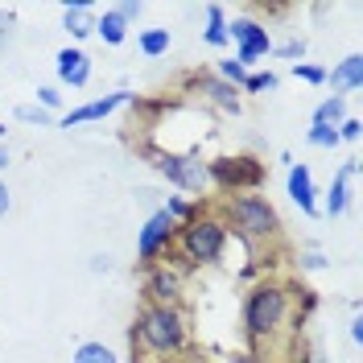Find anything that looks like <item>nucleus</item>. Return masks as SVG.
Wrapping results in <instances>:
<instances>
[{
	"mask_svg": "<svg viewBox=\"0 0 363 363\" xmlns=\"http://www.w3.org/2000/svg\"><path fill=\"white\" fill-rule=\"evenodd\" d=\"M285 310H289L285 289H277V285H260V289H252L248 306H244V322H248L252 335H272V330L285 322Z\"/></svg>",
	"mask_w": 363,
	"mask_h": 363,
	"instance_id": "f257e3e1",
	"label": "nucleus"
},
{
	"mask_svg": "<svg viewBox=\"0 0 363 363\" xmlns=\"http://www.w3.org/2000/svg\"><path fill=\"white\" fill-rule=\"evenodd\" d=\"M140 339L149 342L153 351H178L182 339H186V330H182V318L174 306H149L145 314H140Z\"/></svg>",
	"mask_w": 363,
	"mask_h": 363,
	"instance_id": "f03ea898",
	"label": "nucleus"
},
{
	"mask_svg": "<svg viewBox=\"0 0 363 363\" xmlns=\"http://www.w3.org/2000/svg\"><path fill=\"white\" fill-rule=\"evenodd\" d=\"M182 244H186V256L190 260L211 264V260L223 256V227L215 223V219H194V223H186V231H182Z\"/></svg>",
	"mask_w": 363,
	"mask_h": 363,
	"instance_id": "7ed1b4c3",
	"label": "nucleus"
},
{
	"mask_svg": "<svg viewBox=\"0 0 363 363\" xmlns=\"http://www.w3.org/2000/svg\"><path fill=\"white\" fill-rule=\"evenodd\" d=\"M231 215H235V223L244 227L252 240H260V235H272V231H277V211H272L264 199H256V194L235 199V203H231Z\"/></svg>",
	"mask_w": 363,
	"mask_h": 363,
	"instance_id": "20e7f679",
	"label": "nucleus"
},
{
	"mask_svg": "<svg viewBox=\"0 0 363 363\" xmlns=\"http://www.w3.org/2000/svg\"><path fill=\"white\" fill-rule=\"evenodd\" d=\"M227 38H235V42H240V54H235V62H240V67H248V62H256L260 54H269V50H272L269 29H260L256 21H231V25H227Z\"/></svg>",
	"mask_w": 363,
	"mask_h": 363,
	"instance_id": "39448f33",
	"label": "nucleus"
},
{
	"mask_svg": "<svg viewBox=\"0 0 363 363\" xmlns=\"http://www.w3.org/2000/svg\"><path fill=\"white\" fill-rule=\"evenodd\" d=\"M161 174L174 186H182V190H199L206 182L203 161H190V157H161Z\"/></svg>",
	"mask_w": 363,
	"mask_h": 363,
	"instance_id": "423d86ee",
	"label": "nucleus"
},
{
	"mask_svg": "<svg viewBox=\"0 0 363 363\" xmlns=\"http://www.w3.org/2000/svg\"><path fill=\"white\" fill-rule=\"evenodd\" d=\"M169 231H174V219L165 215V211H153L149 215V223L140 227V240H136V252L149 260V256H157L161 252V244L169 240Z\"/></svg>",
	"mask_w": 363,
	"mask_h": 363,
	"instance_id": "0eeeda50",
	"label": "nucleus"
},
{
	"mask_svg": "<svg viewBox=\"0 0 363 363\" xmlns=\"http://www.w3.org/2000/svg\"><path fill=\"white\" fill-rule=\"evenodd\" d=\"M215 178L223 182V186H256V182L264 178V169L256 165L252 157H240V161H215V169H211Z\"/></svg>",
	"mask_w": 363,
	"mask_h": 363,
	"instance_id": "6e6552de",
	"label": "nucleus"
},
{
	"mask_svg": "<svg viewBox=\"0 0 363 363\" xmlns=\"http://www.w3.org/2000/svg\"><path fill=\"white\" fill-rule=\"evenodd\" d=\"M120 104H128V91H116V95H104V99H91L83 108H74V112L62 120V128H74V124H87V120H104V116H112Z\"/></svg>",
	"mask_w": 363,
	"mask_h": 363,
	"instance_id": "1a4fd4ad",
	"label": "nucleus"
},
{
	"mask_svg": "<svg viewBox=\"0 0 363 363\" xmlns=\"http://www.w3.org/2000/svg\"><path fill=\"white\" fill-rule=\"evenodd\" d=\"M58 79H62L67 87H83L91 79V58L83 50H62V54H58Z\"/></svg>",
	"mask_w": 363,
	"mask_h": 363,
	"instance_id": "9d476101",
	"label": "nucleus"
},
{
	"mask_svg": "<svg viewBox=\"0 0 363 363\" xmlns=\"http://www.w3.org/2000/svg\"><path fill=\"white\" fill-rule=\"evenodd\" d=\"M289 199H294L306 215H318V206H314V178H310V169H306V165H294V169H289Z\"/></svg>",
	"mask_w": 363,
	"mask_h": 363,
	"instance_id": "9b49d317",
	"label": "nucleus"
},
{
	"mask_svg": "<svg viewBox=\"0 0 363 363\" xmlns=\"http://www.w3.org/2000/svg\"><path fill=\"white\" fill-rule=\"evenodd\" d=\"M326 79L335 83V91H359L363 87V58H359V54L342 58L339 70H335V74H326Z\"/></svg>",
	"mask_w": 363,
	"mask_h": 363,
	"instance_id": "f8f14e48",
	"label": "nucleus"
},
{
	"mask_svg": "<svg viewBox=\"0 0 363 363\" xmlns=\"http://www.w3.org/2000/svg\"><path fill=\"white\" fill-rule=\"evenodd\" d=\"M355 169H359V165H355V161H347V165H342V174L330 182V199H326V211H330V215H342V206H347V182L355 178Z\"/></svg>",
	"mask_w": 363,
	"mask_h": 363,
	"instance_id": "ddd939ff",
	"label": "nucleus"
},
{
	"mask_svg": "<svg viewBox=\"0 0 363 363\" xmlns=\"http://www.w3.org/2000/svg\"><path fill=\"white\" fill-rule=\"evenodd\" d=\"M95 33H99V38H104L108 45H120L124 38H128V21H124V17H116L112 9H108V13L95 21Z\"/></svg>",
	"mask_w": 363,
	"mask_h": 363,
	"instance_id": "4468645a",
	"label": "nucleus"
},
{
	"mask_svg": "<svg viewBox=\"0 0 363 363\" xmlns=\"http://www.w3.org/2000/svg\"><path fill=\"white\" fill-rule=\"evenodd\" d=\"M206 42L211 45L231 42V38H227V21H223V9H219V4H206Z\"/></svg>",
	"mask_w": 363,
	"mask_h": 363,
	"instance_id": "2eb2a0df",
	"label": "nucleus"
},
{
	"mask_svg": "<svg viewBox=\"0 0 363 363\" xmlns=\"http://www.w3.org/2000/svg\"><path fill=\"white\" fill-rule=\"evenodd\" d=\"M339 124H342V99L335 95V99H326L314 112V128H335L339 133Z\"/></svg>",
	"mask_w": 363,
	"mask_h": 363,
	"instance_id": "dca6fc26",
	"label": "nucleus"
},
{
	"mask_svg": "<svg viewBox=\"0 0 363 363\" xmlns=\"http://www.w3.org/2000/svg\"><path fill=\"white\" fill-rule=\"evenodd\" d=\"M74 363H120V359H116L112 347H104V342H83L74 351Z\"/></svg>",
	"mask_w": 363,
	"mask_h": 363,
	"instance_id": "f3484780",
	"label": "nucleus"
},
{
	"mask_svg": "<svg viewBox=\"0 0 363 363\" xmlns=\"http://www.w3.org/2000/svg\"><path fill=\"white\" fill-rule=\"evenodd\" d=\"M149 294L157 297L161 306H169V301L178 297V277H174V272H157V277L149 281Z\"/></svg>",
	"mask_w": 363,
	"mask_h": 363,
	"instance_id": "a211bd4d",
	"label": "nucleus"
},
{
	"mask_svg": "<svg viewBox=\"0 0 363 363\" xmlns=\"http://www.w3.org/2000/svg\"><path fill=\"white\" fill-rule=\"evenodd\" d=\"M165 50H169V29H149V33H140V54L161 58Z\"/></svg>",
	"mask_w": 363,
	"mask_h": 363,
	"instance_id": "6ab92c4d",
	"label": "nucleus"
},
{
	"mask_svg": "<svg viewBox=\"0 0 363 363\" xmlns=\"http://www.w3.org/2000/svg\"><path fill=\"white\" fill-rule=\"evenodd\" d=\"M206 91H211V95H215V99H219L223 108H231V112L240 108V99H235V91H231V87H223V83H206Z\"/></svg>",
	"mask_w": 363,
	"mask_h": 363,
	"instance_id": "aec40b11",
	"label": "nucleus"
},
{
	"mask_svg": "<svg viewBox=\"0 0 363 363\" xmlns=\"http://www.w3.org/2000/svg\"><path fill=\"white\" fill-rule=\"evenodd\" d=\"M310 145H318V149H335V145H339V133H335V128H310Z\"/></svg>",
	"mask_w": 363,
	"mask_h": 363,
	"instance_id": "412c9836",
	"label": "nucleus"
},
{
	"mask_svg": "<svg viewBox=\"0 0 363 363\" xmlns=\"http://www.w3.org/2000/svg\"><path fill=\"white\" fill-rule=\"evenodd\" d=\"M294 74H297V79H306V83H326V70H322V67H306V62H297Z\"/></svg>",
	"mask_w": 363,
	"mask_h": 363,
	"instance_id": "4be33fe9",
	"label": "nucleus"
},
{
	"mask_svg": "<svg viewBox=\"0 0 363 363\" xmlns=\"http://www.w3.org/2000/svg\"><path fill=\"white\" fill-rule=\"evenodd\" d=\"M244 87H248V91H272V87H277V74H248V79H244Z\"/></svg>",
	"mask_w": 363,
	"mask_h": 363,
	"instance_id": "5701e85b",
	"label": "nucleus"
},
{
	"mask_svg": "<svg viewBox=\"0 0 363 363\" xmlns=\"http://www.w3.org/2000/svg\"><path fill=\"white\" fill-rule=\"evenodd\" d=\"M17 120H25V124H50V112L45 108H17Z\"/></svg>",
	"mask_w": 363,
	"mask_h": 363,
	"instance_id": "b1692460",
	"label": "nucleus"
},
{
	"mask_svg": "<svg viewBox=\"0 0 363 363\" xmlns=\"http://www.w3.org/2000/svg\"><path fill=\"white\" fill-rule=\"evenodd\" d=\"M112 13H116V17H124V21H133V17L145 13V4H140V0H124V4H116Z\"/></svg>",
	"mask_w": 363,
	"mask_h": 363,
	"instance_id": "393cba45",
	"label": "nucleus"
},
{
	"mask_svg": "<svg viewBox=\"0 0 363 363\" xmlns=\"http://www.w3.org/2000/svg\"><path fill=\"white\" fill-rule=\"evenodd\" d=\"M219 74H223V79H231V83H244V79H248V70L240 67L235 58H231V62H223V67H219Z\"/></svg>",
	"mask_w": 363,
	"mask_h": 363,
	"instance_id": "a878e982",
	"label": "nucleus"
},
{
	"mask_svg": "<svg viewBox=\"0 0 363 363\" xmlns=\"http://www.w3.org/2000/svg\"><path fill=\"white\" fill-rule=\"evenodd\" d=\"M359 136H363L359 120H342V124H339V140H359Z\"/></svg>",
	"mask_w": 363,
	"mask_h": 363,
	"instance_id": "bb28decb",
	"label": "nucleus"
},
{
	"mask_svg": "<svg viewBox=\"0 0 363 363\" xmlns=\"http://www.w3.org/2000/svg\"><path fill=\"white\" fill-rule=\"evenodd\" d=\"M38 99H42L45 112H50V108H58V91H54V87H42V91H38Z\"/></svg>",
	"mask_w": 363,
	"mask_h": 363,
	"instance_id": "cd10ccee",
	"label": "nucleus"
},
{
	"mask_svg": "<svg viewBox=\"0 0 363 363\" xmlns=\"http://www.w3.org/2000/svg\"><path fill=\"white\" fill-rule=\"evenodd\" d=\"M277 54H285V58H297V54H301V42H285V45H277Z\"/></svg>",
	"mask_w": 363,
	"mask_h": 363,
	"instance_id": "c85d7f7f",
	"label": "nucleus"
},
{
	"mask_svg": "<svg viewBox=\"0 0 363 363\" xmlns=\"http://www.w3.org/2000/svg\"><path fill=\"white\" fill-rule=\"evenodd\" d=\"M91 269H95V272H108V269H112V256H95V260H91Z\"/></svg>",
	"mask_w": 363,
	"mask_h": 363,
	"instance_id": "c756f323",
	"label": "nucleus"
},
{
	"mask_svg": "<svg viewBox=\"0 0 363 363\" xmlns=\"http://www.w3.org/2000/svg\"><path fill=\"white\" fill-rule=\"evenodd\" d=\"M9 206H13V199H9V186L0 182V215H9Z\"/></svg>",
	"mask_w": 363,
	"mask_h": 363,
	"instance_id": "7c9ffc66",
	"label": "nucleus"
},
{
	"mask_svg": "<svg viewBox=\"0 0 363 363\" xmlns=\"http://www.w3.org/2000/svg\"><path fill=\"white\" fill-rule=\"evenodd\" d=\"M306 264H310V269H326V260H322L318 252H310V256H306Z\"/></svg>",
	"mask_w": 363,
	"mask_h": 363,
	"instance_id": "2f4dec72",
	"label": "nucleus"
},
{
	"mask_svg": "<svg viewBox=\"0 0 363 363\" xmlns=\"http://www.w3.org/2000/svg\"><path fill=\"white\" fill-rule=\"evenodd\" d=\"M351 339H355V342H363V322H359V318L351 322Z\"/></svg>",
	"mask_w": 363,
	"mask_h": 363,
	"instance_id": "473e14b6",
	"label": "nucleus"
},
{
	"mask_svg": "<svg viewBox=\"0 0 363 363\" xmlns=\"http://www.w3.org/2000/svg\"><path fill=\"white\" fill-rule=\"evenodd\" d=\"M231 363H260L256 355H231Z\"/></svg>",
	"mask_w": 363,
	"mask_h": 363,
	"instance_id": "72a5a7b5",
	"label": "nucleus"
},
{
	"mask_svg": "<svg viewBox=\"0 0 363 363\" xmlns=\"http://www.w3.org/2000/svg\"><path fill=\"white\" fill-rule=\"evenodd\" d=\"M4 165H9V153H4V149H0V169H4Z\"/></svg>",
	"mask_w": 363,
	"mask_h": 363,
	"instance_id": "f704fd0d",
	"label": "nucleus"
},
{
	"mask_svg": "<svg viewBox=\"0 0 363 363\" xmlns=\"http://www.w3.org/2000/svg\"><path fill=\"white\" fill-rule=\"evenodd\" d=\"M0 133H4V128H0Z\"/></svg>",
	"mask_w": 363,
	"mask_h": 363,
	"instance_id": "c9c22d12",
	"label": "nucleus"
}]
</instances>
